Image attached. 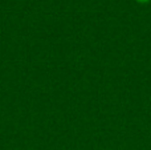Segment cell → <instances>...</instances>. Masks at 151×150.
<instances>
[{
	"mask_svg": "<svg viewBox=\"0 0 151 150\" xmlns=\"http://www.w3.org/2000/svg\"><path fill=\"white\" fill-rule=\"evenodd\" d=\"M137 3H139V4H146V3H149L150 0H135Z\"/></svg>",
	"mask_w": 151,
	"mask_h": 150,
	"instance_id": "obj_1",
	"label": "cell"
}]
</instances>
